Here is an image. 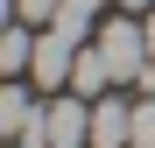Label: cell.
Listing matches in <instances>:
<instances>
[{"instance_id": "cell-1", "label": "cell", "mask_w": 155, "mask_h": 148, "mask_svg": "<svg viewBox=\"0 0 155 148\" xmlns=\"http://www.w3.org/2000/svg\"><path fill=\"white\" fill-rule=\"evenodd\" d=\"M35 148H85L92 141V99L85 92H49V106L35 120Z\"/></svg>"}, {"instance_id": "cell-2", "label": "cell", "mask_w": 155, "mask_h": 148, "mask_svg": "<svg viewBox=\"0 0 155 148\" xmlns=\"http://www.w3.org/2000/svg\"><path fill=\"white\" fill-rule=\"evenodd\" d=\"M99 49L113 57V71H120V85L148 71V28H141L134 14H106V21H99Z\"/></svg>"}, {"instance_id": "cell-3", "label": "cell", "mask_w": 155, "mask_h": 148, "mask_svg": "<svg viewBox=\"0 0 155 148\" xmlns=\"http://www.w3.org/2000/svg\"><path fill=\"white\" fill-rule=\"evenodd\" d=\"M78 49H85V42H64L57 28H42V35H35V64H28L35 92H64V85H71V71H78Z\"/></svg>"}, {"instance_id": "cell-4", "label": "cell", "mask_w": 155, "mask_h": 148, "mask_svg": "<svg viewBox=\"0 0 155 148\" xmlns=\"http://www.w3.org/2000/svg\"><path fill=\"white\" fill-rule=\"evenodd\" d=\"M92 148H134V106L120 99H92Z\"/></svg>"}, {"instance_id": "cell-5", "label": "cell", "mask_w": 155, "mask_h": 148, "mask_svg": "<svg viewBox=\"0 0 155 148\" xmlns=\"http://www.w3.org/2000/svg\"><path fill=\"white\" fill-rule=\"evenodd\" d=\"M120 85V71H113V57H106V49H99V35L85 42V49H78V71H71V92H85V99H106Z\"/></svg>"}, {"instance_id": "cell-6", "label": "cell", "mask_w": 155, "mask_h": 148, "mask_svg": "<svg viewBox=\"0 0 155 148\" xmlns=\"http://www.w3.org/2000/svg\"><path fill=\"white\" fill-rule=\"evenodd\" d=\"M35 120H42V106H35V92L28 85H7V92H0V134H7V141H28L35 134Z\"/></svg>"}, {"instance_id": "cell-7", "label": "cell", "mask_w": 155, "mask_h": 148, "mask_svg": "<svg viewBox=\"0 0 155 148\" xmlns=\"http://www.w3.org/2000/svg\"><path fill=\"white\" fill-rule=\"evenodd\" d=\"M28 64H35V21H14L0 35V71L7 78H28Z\"/></svg>"}, {"instance_id": "cell-8", "label": "cell", "mask_w": 155, "mask_h": 148, "mask_svg": "<svg viewBox=\"0 0 155 148\" xmlns=\"http://www.w3.org/2000/svg\"><path fill=\"white\" fill-rule=\"evenodd\" d=\"M57 7H64V0H14V21H35V28H49V21H57Z\"/></svg>"}, {"instance_id": "cell-9", "label": "cell", "mask_w": 155, "mask_h": 148, "mask_svg": "<svg viewBox=\"0 0 155 148\" xmlns=\"http://www.w3.org/2000/svg\"><path fill=\"white\" fill-rule=\"evenodd\" d=\"M134 148H155V99L134 106Z\"/></svg>"}, {"instance_id": "cell-10", "label": "cell", "mask_w": 155, "mask_h": 148, "mask_svg": "<svg viewBox=\"0 0 155 148\" xmlns=\"http://www.w3.org/2000/svg\"><path fill=\"white\" fill-rule=\"evenodd\" d=\"M64 7H78V14H92V21H99V14L113 7V0H64Z\"/></svg>"}, {"instance_id": "cell-11", "label": "cell", "mask_w": 155, "mask_h": 148, "mask_svg": "<svg viewBox=\"0 0 155 148\" xmlns=\"http://www.w3.org/2000/svg\"><path fill=\"white\" fill-rule=\"evenodd\" d=\"M113 7H120V14H148L155 0H113Z\"/></svg>"}, {"instance_id": "cell-12", "label": "cell", "mask_w": 155, "mask_h": 148, "mask_svg": "<svg viewBox=\"0 0 155 148\" xmlns=\"http://www.w3.org/2000/svg\"><path fill=\"white\" fill-rule=\"evenodd\" d=\"M141 28H148V64H155V7L141 14Z\"/></svg>"}]
</instances>
